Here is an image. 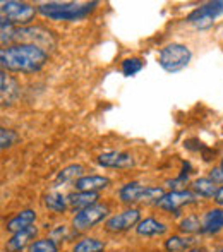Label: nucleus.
<instances>
[{
  "label": "nucleus",
  "instance_id": "4",
  "mask_svg": "<svg viewBox=\"0 0 223 252\" xmlns=\"http://www.w3.org/2000/svg\"><path fill=\"white\" fill-rule=\"evenodd\" d=\"M192 53H191L189 47L182 43H168L160 50L158 55V63L163 70L167 72H180L189 65Z\"/></svg>",
  "mask_w": 223,
  "mask_h": 252
},
{
  "label": "nucleus",
  "instance_id": "28",
  "mask_svg": "<svg viewBox=\"0 0 223 252\" xmlns=\"http://www.w3.org/2000/svg\"><path fill=\"white\" fill-rule=\"evenodd\" d=\"M215 204H217V208H223V187H220L217 192V196H215Z\"/></svg>",
  "mask_w": 223,
  "mask_h": 252
},
{
  "label": "nucleus",
  "instance_id": "17",
  "mask_svg": "<svg viewBox=\"0 0 223 252\" xmlns=\"http://www.w3.org/2000/svg\"><path fill=\"white\" fill-rule=\"evenodd\" d=\"M98 199H100V194L98 192H81V190L70 192L69 196H67V202H69V206L72 209H77V211L96 204Z\"/></svg>",
  "mask_w": 223,
  "mask_h": 252
},
{
  "label": "nucleus",
  "instance_id": "19",
  "mask_svg": "<svg viewBox=\"0 0 223 252\" xmlns=\"http://www.w3.org/2000/svg\"><path fill=\"white\" fill-rule=\"evenodd\" d=\"M0 81H2V90H0L2 103L3 105H10V103L17 98V94H19V86H17V83L12 79V77L7 76L5 70H2V77H0Z\"/></svg>",
  "mask_w": 223,
  "mask_h": 252
},
{
  "label": "nucleus",
  "instance_id": "1",
  "mask_svg": "<svg viewBox=\"0 0 223 252\" xmlns=\"http://www.w3.org/2000/svg\"><path fill=\"white\" fill-rule=\"evenodd\" d=\"M47 62L48 53L36 45L17 43L2 48L0 52V65L3 70H10V72L33 74L43 69Z\"/></svg>",
  "mask_w": 223,
  "mask_h": 252
},
{
  "label": "nucleus",
  "instance_id": "21",
  "mask_svg": "<svg viewBox=\"0 0 223 252\" xmlns=\"http://www.w3.org/2000/svg\"><path fill=\"white\" fill-rule=\"evenodd\" d=\"M43 204L48 211L55 213V215H64L69 202H67V196H62L60 192H50L45 196Z\"/></svg>",
  "mask_w": 223,
  "mask_h": 252
},
{
  "label": "nucleus",
  "instance_id": "18",
  "mask_svg": "<svg viewBox=\"0 0 223 252\" xmlns=\"http://www.w3.org/2000/svg\"><path fill=\"white\" fill-rule=\"evenodd\" d=\"M83 175H84L83 166L81 165H69V166H65L62 172H59V175H57V179H55V186L64 187V186H67V184H76Z\"/></svg>",
  "mask_w": 223,
  "mask_h": 252
},
{
  "label": "nucleus",
  "instance_id": "26",
  "mask_svg": "<svg viewBox=\"0 0 223 252\" xmlns=\"http://www.w3.org/2000/svg\"><path fill=\"white\" fill-rule=\"evenodd\" d=\"M17 139V134L14 130H9V129H0V143H2V150L9 148L14 141Z\"/></svg>",
  "mask_w": 223,
  "mask_h": 252
},
{
  "label": "nucleus",
  "instance_id": "12",
  "mask_svg": "<svg viewBox=\"0 0 223 252\" xmlns=\"http://www.w3.org/2000/svg\"><path fill=\"white\" fill-rule=\"evenodd\" d=\"M34 223H36V211L34 209H23V211L14 215L7 221L5 230L10 233H17V232H23V230L31 228Z\"/></svg>",
  "mask_w": 223,
  "mask_h": 252
},
{
  "label": "nucleus",
  "instance_id": "29",
  "mask_svg": "<svg viewBox=\"0 0 223 252\" xmlns=\"http://www.w3.org/2000/svg\"><path fill=\"white\" fill-rule=\"evenodd\" d=\"M184 252H208V251L204 249V247H191V249H187Z\"/></svg>",
  "mask_w": 223,
  "mask_h": 252
},
{
  "label": "nucleus",
  "instance_id": "5",
  "mask_svg": "<svg viewBox=\"0 0 223 252\" xmlns=\"http://www.w3.org/2000/svg\"><path fill=\"white\" fill-rule=\"evenodd\" d=\"M110 213V208L107 204H96L90 206V208H84L81 211H76V215L72 216V226L77 232H88V230L95 228L98 223H101Z\"/></svg>",
  "mask_w": 223,
  "mask_h": 252
},
{
  "label": "nucleus",
  "instance_id": "14",
  "mask_svg": "<svg viewBox=\"0 0 223 252\" xmlns=\"http://www.w3.org/2000/svg\"><path fill=\"white\" fill-rule=\"evenodd\" d=\"M223 230V209L213 208L208 209L201 221V233L204 235H217Z\"/></svg>",
  "mask_w": 223,
  "mask_h": 252
},
{
  "label": "nucleus",
  "instance_id": "7",
  "mask_svg": "<svg viewBox=\"0 0 223 252\" xmlns=\"http://www.w3.org/2000/svg\"><path fill=\"white\" fill-rule=\"evenodd\" d=\"M223 14V0H217V2H208L204 5L194 9L186 21L192 24L197 30H208L215 24V19Z\"/></svg>",
  "mask_w": 223,
  "mask_h": 252
},
{
  "label": "nucleus",
  "instance_id": "3",
  "mask_svg": "<svg viewBox=\"0 0 223 252\" xmlns=\"http://www.w3.org/2000/svg\"><path fill=\"white\" fill-rule=\"evenodd\" d=\"M165 196L161 187H146L137 182H129L119 189V199L124 204H157Z\"/></svg>",
  "mask_w": 223,
  "mask_h": 252
},
{
  "label": "nucleus",
  "instance_id": "31",
  "mask_svg": "<svg viewBox=\"0 0 223 252\" xmlns=\"http://www.w3.org/2000/svg\"><path fill=\"white\" fill-rule=\"evenodd\" d=\"M220 166H223V159H222V165H220Z\"/></svg>",
  "mask_w": 223,
  "mask_h": 252
},
{
  "label": "nucleus",
  "instance_id": "11",
  "mask_svg": "<svg viewBox=\"0 0 223 252\" xmlns=\"http://www.w3.org/2000/svg\"><path fill=\"white\" fill-rule=\"evenodd\" d=\"M36 235H38L36 226H31V228L23 230V232L12 233V237L5 244V252H23L26 247H30L34 242V237Z\"/></svg>",
  "mask_w": 223,
  "mask_h": 252
},
{
  "label": "nucleus",
  "instance_id": "22",
  "mask_svg": "<svg viewBox=\"0 0 223 252\" xmlns=\"http://www.w3.org/2000/svg\"><path fill=\"white\" fill-rule=\"evenodd\" d=\"M105 242L96 237H84L72 246V252H103Z\"/></svg>",
  "mask_w": 223,
  "mask_h": 252
},
{
  "label": "nucleus",
  "instance_id": "9",
  "mask_svg": "<svg viewBox=\"0 0 223 252\" xmlns=\"http://www.w3.org/2000/svg\"><path fill=\"white\" fill-rule=\"evenodd\" d=\"M197 199H199V197H197L192 190H172V192L165 194L155 206L167 213H175L177 215L184 206L194 204V202H197Z\"/></svg>",
  "mask_w": 223,
  "mask_h": 252
},
{
  "label": "nucleus",
  "instance_id": "8",
  "mask_svg": "<svg viewBox=\"0 0 223 252\" xmlns=\"http://www.w3.org/2000/svg\"><path fill=\"white\" fill-rule=\"evenodd\" d=\"M139 221H141V211L137 208H129L117 213V215H112L105 221V228L112 233H120V232H127L130 228H136Z\"/></svg>",
  "mask_w": 223,
  "mask_h": 252
},
{
  "label": "nucleus",
  "instance_id": "6",
  "mask_svg": "<svg viewBox=\"0 0 223 252\" xmlns=\"http://www.w3.org/2000/svg\"><path fill=\"white\" fill-rule=\"evenodd\" d=\"M2 19H7L14 26H24L30 24L34 19L38 9L26 2H16V0H9V2H2Z\"/></svg>",
  "mask_w": 223,
  "mask_h": 252
},
{
  "label": "nucleus",
  "instance_id": "25",
  "mask_svg": "<svg viewBox=\"0 0 223 252\" xmlns=\"http://www.w3.org/2000/svg\"><path fill=\"white\" fill-rule=\"evenodd\" d=\"M28 252H59V246L54 239H38L28 247Z\"/></svg>",
  "mask_w": 223,
  "mask_h": 252
},
{
  "label": "nucleus",
  "instance_id": "27",
  "mask_svg": "<svg viewBox=\"0 0 223 252\" xmlns=\"http://www.w3.org/2000/svg\"><path fill=\"white\" fill-rule=\"evenodd\" d=\"M210 179L213 180L215 184H220L223 186V166H215V168L210 170Z\"/></svg>",
  "mask_w": 223,
  "mask_h": 252
},
{
  "label": "nucleus",
  "instance_id": "10",
  "mask_svg": "<svg viewBox=\"0 0 223 252\" xmlns=\"http://www.w3.org/2000/svg\"><path fill=\"white\" fill-rule=\"evenodd\" d=\"M98 165L105 166V168H130L134 166V158L132 155L124 151H107L101 153L98 156Z\"/></svg>",
  "mask_w": 223,
  "mask_h": 252
},
{
  "label": "nucleus",
  "instance_id": "16",
  "mask_svg": "<svg viewBox=\"0 0 223 252\" xmlns=\"http://www.w3.org/2000/svg\"><path fill=\"white\" fill-rule=\"evenodd\" d=\"M191 189L196 194L197 197H204V199H215L218 192V184H215L210 177H201V179H196L192 184H191Z\"/></svg>",
  "mask_w": 223,
  "mask_h": 252
},
{
  "label": "nucleus",
  "instance_id": "2",
  "mask_svg": "<svg viewBox=\"0 0 223 252\" xmlns=\"http://www.w3.org/2000/svg\"><path fill=\"white\" fill-rule=\"evenodd\" d=\"M96 2H48L38 5V12L50 21H81L95 10Z\"/></svg>",
  "mask_w": 223,
  "mask_h": 252
},
{
  "label": "nucleus",
  "instance_id": "23",
  "mask_svg": "<svg viewBox=\"0 0 223 252\" xmlns=\"http://www.w3.org/2000/svg\"><path fill=\"white\" fill-rule=\"evenodd\" d=\"M180 232L186 233V235H194V233L201 232V220L196 215H189L180 221L179 225Z\"/></svg>",
  "mask_w": 223,
  "mask_h": 252
},
{
  "label": "nucleus",
  "instance_id": "13",
  "mask_svg": "<svg viewBox=\"0 0 223 252\" xmlns=\"http://www.w3.org/2000/svg\"><path fill=\"white\" fill-rule=\"evenodd\" d=\"M112 184V180L108 177L103 175H83L76 184V190H81V192H100L103 189H108Z\"/></svg>",
  "mask_w": 223,
  "mask_h": 252
},
{
  "label": "nucleus",
  "instance_id": "30",
  "mask_svg": "<svg viewBox=\"0 0 223 252\" xmlns=\"http://www.w3.org/2000/svg\"><path fill=\"white\" fill-rule=\"evenodd\" d=\"M215 252H223V247H220V249H217V251H215Z\"/></svg>",
  "mask_w": 223,
  "mask_h": 252
},
{
  "label": "nucleus",
  "instance_id": "24",
  "mask_svg": "<svg viewBox=\"0 0 223 252\" xmlns=\"http://www.w3.org/2000/svg\"><path fill=\"white\" fill-rule=\"evenodd\" d=\"M144 67V62L137 57H130V59L122 60V74L126 77H132L137 72H141Z\"/></svg>",
  "mask_w": 223,
  "mask_h": 252
},
{
  "label": "nucleus",
  "instance_id": "15",
  "mask_svg": "<svg viewBox=\"0 0 223 252\" xmlns=\"http://www.w3.org/2000/svg\"><path fill=\"white\" fill-rule=\"evenodd\" d=\"M167 230H168L167 223L160 221V220L153 218V216L141 220L136 226V233L139 237H160L163 233H167Z\"/></svg>",
  "mask_w": 223,
  "mask_h": 252
},
{
  "label": "nucleus",
  "instance_id": "20",
  "mask_svg": "<svg viewBox=\"0 0 223 252\" xmlns=\"http://www.w3.org/2000/svg\"><path fill=\"white\" fill-rule=\"evenodd\" d=\"M194 242H196V239L191 235H186V237L172 235L165 240V251L167 252H184V251L191 249V247H194Z\"/></svg>",
  "mask_w": 223,
  "mask_h": 252
}]
</instances>
